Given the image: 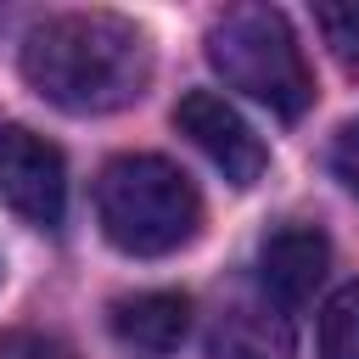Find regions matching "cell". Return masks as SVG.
<instances>
[{
	"label": "cell",
	"instance_id": "6da1fadb",
	"mask_svg": "<svg viewBox=\"0 0 359 359\" xmlns=\"http://www.w3.org/2000/svg\"><path fill=\"white\" fill-rule=\"evenodd\" d=\"M22 79L62 112H118L151 84V45L129 17L56 11L22 34Z\"/></svg>",
	"mask_w": 359,
	"mask_h": 359
},
{
	"label": "cell",
	"instance_id": "7a4b0ae2",
	"mask_svg": "<svg viewBox=\"0 0 359 359\" xmlns=\"http://www.w3.org/2000/svg\"><path fill=\"white\" fill-rule=\"evenodd\" d=\"M95 219L107 241L129 258H163L196 241L202 230V196L185 168L151 151H123L95 180Z\"/></svg>",
	"mask_w": 359,
	"mask_h": 359
},
{
	"label": "cell",
	"instance_id": "3957f363",
	"mask_svg": "<svg viewBox=\"0 0 359 359\" xmlns=\"http://www.w3.org/2000/svg\"><path fill=\"white\" fill-rule=\"evenodd\" d=\"M208 62L230 90L252 95L286 123L303 118L314 101V73L303 62V45L275 6H230L224 17H213Z\"/></svg>",
	"mask_w": 359,
	"mask_h": 359
},
{
	"label": "cell",
	"instance_id": "277c9868",
	"mask_svg": "<svg viewBox=\"0 0 359 359\" xmlns=\"http://www.w3.org/2000/svg\"><path fill=\"white\" fill-rule=\"evenodd\" d=\"M0 202L39 230H56L67 213V163L28 123H0Z\"/></svg>",
	"mask_w": 359,
	"mask_h": 359
},
{
	"label": "cell",
	"instance_id": "5b68a950",
	"mask_svg": "<svg viewBox=\"0 0 359 359\" xmlns=\"http://www.w3.org/2000/svg\"><path fill=\"white\" fill-rule=\"evenodd\" d=\"M174 129L230 180V185H252L269 168V146L252 135V123L213 90H185L174 107Z\"/></svg>",
	"mask_w": 359,
	"mask_h": 359
},
{
	"label": "cell",
	"instance_id": "8992f818",
	"mask_svg": "<svg viewBox=\"0 0 359 359\" xmlns=\"http://www.w3.org/2000/svg\"><path fill=\"white\" fill-rule=\"evenodd\" d=\"M325 264H331V241L320 224H280L258 241V280L264 292L280 303V309H297L314 297V286L325 280Z\"/></svg>",
	"mask_w": 359,
	"mask_h": 359
},
{
	"label": "cell",
	"instance_id": "52a82bcc",
	"mask_svg": "<svg viewBox=\"0 0 359 359\" xmlns=\"http://www.w3.org/2000/svg\"><path fill=\"white\" fill-rule=\"evenodd\" d=\"M107 331L135 359H168L191 331V297L185 292H135L107 309Z\"/></svg>",
	"mask_w": 359,
	"mask_h": 359
},
{
	"label": "cell",
	"instance_id": "ba28073f",
	"mask_svg": "<svg viewBox=\"0 0 359 359\" xmlns=\"http://www.w3.org/2000/svg\"><path fill=\"white\" fill-rule=\"evenodd\" d=\"M292 320L269 303H230L208 331V359H292Z\"/></svg>",
	"mask_w": 359,
	"mask_h": 359
},
{
	"label": "cell",
	"instance_id": "9c48e42d",
	"mask_svg": "<svg viewBox=\"0 0 359 359\" xmlns=\"http://www.w3.org/2000/svg\"><path fill=\"white\" fill-rule=\"evenodd\" d=\"M320 359H359V280L337 286L320 309Z\"/></svg>",
	"mask_w": 359,
	"mask_h": 359
},
{
	"label": "cell",
	"instance_id": "30bf717a",
	"mask_svg": "<svg viewBox=\"0 0 359 359\" xmlns=\"http://www.w3.org/2000/svg\"><path fill=\"white\" fill-rule=\"evenodd\" d=\"M314 17H320V28H325L337 62H342L348 73H359V6H320Z\"/></svg>",
	"mask_w": 359,
	"mask_h": 359
},
{
	"label": "cell",
	"instance_id": "8fae6325",
	"mask_svg": "<svg viewBox=\"0 0 359 359\" xmlns=\"http://www.w3.org/2000/svg\"><path fill=\"white\" fill-rule=\"evenodd\" d=\"M0 359H73V348L45 337V331H6L0 337Z\"/></svg>",
	"mask_w": 359,
	"mask_h": 359
},
{
	"label": "cell",
	"instance_id": "7c38bea8",
	"mask_svg": "<svg viewBox=\"0 0 359 359\" xmlns=\"http://www.w3.org/2000/svg\"><path fill=\"white\" fill-rule=\"evenodd\" d=\"M331 174L359 196V118L337 129V140H331Z\"/></svg>",
	"mask_w": 359,
	"mask_h": 359
}]
</instances>
